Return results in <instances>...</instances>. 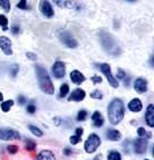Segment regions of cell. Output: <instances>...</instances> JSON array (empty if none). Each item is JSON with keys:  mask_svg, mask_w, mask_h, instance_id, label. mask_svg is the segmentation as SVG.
I'll return each mask as SVG.
<instances>
[{"mask_svg": "<svg viewBox=\"0 0 154 160\" xmlns=\"http://www.w3.org/2000/svg\"><path fill=\"white\" fill-rule=\"evenodd\" d=\"M99 38L101 42L102 48L104 49V51L111 55V56H118L121 55V47L118 43L116 42L115 37L111 35L110 32H106V30H101L99 34Z\"/></svg>", "mask_w": 154, "mask_h": 160, "instance_id": "obj_1", "label": "cell"}, {"mask_svg": "<svg viewBox=\"0 0 154 160\" xmlns=\"http://www.w3.org/2000/svg\"><path fill=\"white\" fill-rule=\"evenodd\" d=\"M124 112H125V107L123 101L119 99H114L108 107V118L110 121V123L117 125L123 120Z\"/></svg>", "mask_w": 154, "mask_h": 160, "instance_id": "obj_2", "label": "cell"}, {"mask_svg": "<svg viewBox=\"0 0 154 160\" xmlns=\"http://www.w3.org/2000/svg\"><path fill=\"white\" fill-rule=\"evenodd\" d=\"M36 74H37V79H38V84L40 88L47 94L52 95L55 93V87L52 84L51 79L49 77V73L42 65H36Z\"/></svg>", "mask_w": 154, "mask_h": 160, "instance_id": "obj_3", "label": "cell"}, {"mask_svg": "<svg viewBox=\"0 0 154 160\" xmlns=\"http://www.w3.org/2000/svg\"><path fill=\"white\" fill-rule=\"evenodd\" d=\"M100 145H101V138L96 133H92L85 142V150L87 153H93L97 150Z\"/></svg>", "mask_w": 154, "mask_h": 160, "instance_id": "obj_4", "label": "cell"}, {"mask_svg": "<svg viewBox=\"0 0 154 160\" xmlns=\"http://www.w3.org/2000/svg\"><path fill=\"white\" fill-rule=\"evenodd\" d=\"M97 66H99L100 70L102 71L103 74L106 76V78H107V80H108V82L111 85V87H114V88L118 87V81H117V79H116V78L112 76V73H111L110 65L106 64V63H103V64H99Z\"/></svg>", "mask_w": 154, "mask_h": 160, "instance_id": "obj_5", "label": "cell"}, {"mask_svg": "<svg viewBox=\"0 0 154 160\" xmlns=\"http://www.w3.org/2000/svg\"><path fill=\"white\" fill-rule=\"evenodd\" d=\"M20 133L11 128H0V139L2 140H19Z\"/></svg>", "mask_w": 154, "mask_h": 160, "instance_id": "obj_6", "label": "cell"}, {"mask_svg": "<svg viewBox=\"0 0 154 160\" xmlns=\"http://www.w3.org/2000/svg\"><path fill=\"white\" fill-rule=\"evenodd\" d=\"M133 151L137 154H142V153L146 152L147 150V146H148V140L145 139V138H142V137H139L138 139L133 140Z\"/></svg>", "mask_w": 154, "mask_h": 160, "instance_id": "obj_7", "label": "cell"}, {"mask_svg": "<svg viewBox=\"0 0 154 160\" xmlns=\"http://www.w3.org/2000/svg\"><path fill=\"white\" fill-rule=\"evenodd\" d=\"M59 38H60V41L66 45V47H68V48L74 49V48L78 47V42H77V40H75L74 37L71 35V32H60Z\"/></svg>", "mask_w": 154, "mask_h": 160, "instance_id": "obj_8", "label": "cell"}, {"mask_svg": "<svg viewBox=\"0 0 154 160\" xmlns=\"http://www.w3.org/2000/svg\"><path fill=\"white\" fill-rule=\"evenodd\" d=\"M0 49L2 50L5 55H12L13 53V50H12V42L11 40L6 36H0Z\"/></svg>", "mask_w": 154, "mask_h": 160, "instance_id": "obj_9", "label": "cell"}, {"mask_svg": "<svg viewBox=\"0 0 154 160\" xmlns=\"http://www.w3.org/2000/svg\"><path fill=\"white\" fill-rule=\"evenodd\" d=\"M65 72H66V68H65V64H64L63 62H56L53 66H52V73H53V76L56 78H63L65 76Z\"/></svg>", "mask_w": 154, "mask_h": 160, "instance_id": "obj_10", "label": "cell"}, {"mask_svg": "<svg viewBox=\"0 0 154 160\" xmlns=\"http://www.w3.org/2000/svg\"><path fill=\"white\" fill-rule=\"evenodd\" d=\"M40 11L47 18L53 16V9H52V6L49 1H40Z\"/></svg>", "mask_w": 154, "mask_h": 160, "instance_id": "obj_11", "label": "cell"}, {"mask_svg": "<svg viewBox=\"0 0 154 160\" xmlns=\"http://www.w3.org/2000/svg\"><path fill=\"white\" fill-rule=\"evenodd\" d=\"M85 98H86V92H85L83 89H81V88H77V89H74V91L71 93V95L68 96L67 100L79 102V101H82Z\"/></svg>", "mask_w": 154, "mask_h": 160, "instance_id": "obj_12", "label": "cell"}, {"mask_svg": "<svg viewBox=\"0 0 154 160\" xmlns=\"http://www.w3.org/2000/svg\"><path fill=\"white\" fill-rule=\"evenodd\" d=\"M133 87L138 93H145L147 91V80L144 79V78L136 79L134 80Z\"/></svg>", "mask_w": 154, "mask_h": 160, "instance_id": "obj_13", "label": "cell"}, {"mask_svg": "<svg viewBox=\"0 0 154 160\" xmlns=\"http://www.w3.org/2000/svg\"><path fill=\"white\" fill-rule=\"evenodd\" d=\"M145 120L151 128L154 127V104H148L145 114Z\"/></svg>", "mask_w": 154, "mask_h": 160, "instance_id": "obj_14", "label": "cell"}, {"mask_svg": "<svg viewBox=\"0 0 154 160\" xmlns=\"http://www.w3.org/2000/svg\"><path fill=\"white\" fill-rule=\"evenodd\" d=\"M70 77H71V80L73 81V82H74L75 85L82 84L83 81L86 80V77L83 76V74L80 72V71H77V70L72 71L71 74H70Z\"/></svg>", "mask_w": 154, "mask_h": 160, "instance_id": "obj_15", "label": "cell"}, {"mask_svg": "<svg viewBox=\"0 0 154 160\" xmlns=\"http://www.w3.org/2000/svg\"><path fill=\"white\" fill-rule=\"evenodd\" d=\"M106 137H107L109 140L116 142V140L121 139V137H122V133H121L118 130H115V129H108L107 131H106Z\"/></svg>", "mask_w": 154, "mask_h": 160, "instance_id": "obj_16", "label": "cell"}, {"mask_svg": "<svg viewBox=\"0 0 154 160\" xmlns=\"http://www.w3.org/2000/svg\"><path fill=\"white\" fill-rule=\"evenodd\" d=\"M127 107H129V109H130L131 112H138L142 109V103L139 99H133V100H131L130 102H129Z\"/></svg>", "mask_w": 154, "mask_h": 160, "instance_id": "obj_17", "label": "cell"}, {"mask_svg": "<svg viewBox=\"0 0 154 160\" xmlns=\"http://www.w3.org/2000/svg\"><path fill=\"white\" fill-rule=\"evenodd\" d=\"M36 160H56V157L50 150H43L38 153Z\"/></svg>", "mask_w": 154, "mask_h": 160, "instance_id": "obj_18", "label": "cell"}, {"mask_svg": "<svg viewBox=\"0 0 154 160\" xmlns=\"http://www.w3.org/2000/svg\"><path fill=\"white\" fill-rule=\"evenodd\" d=\"M92 120L94 122V127L96 128H100V127H102L103 125V117L101 115V112H94V114L92 115Z\"/></svg>", "mask_w": 154, "mask_h": 160, "instance_id": "obj_19", "label": "cell"}, {"mask_svg": "<svg viewBox=\"0 0 154 160\" xmlns=\"http://www.w3.org/2000/svg\"><path fill=\"white\" fill-rule=\"evenodd\" d=\"M24 146H26L27 151H34L36 148V143L32 139H30V138H27L26 143H24Z\"/></svg>", "mask_w": 154, "mask_h": 160, "instance_id": "obj_20", "label": "cell"}, {"mask_svg": "<svg viewBox=\"0 0 154 160\" xmlns=\"http://www.w3.org/2000/svg\"><path fill=\"white\" fill-rule=\"evenodd\" d=\"M14 104V101L13 100H7V101H4L2 104H1V110L5 112H7L9 109L12 108V106Z\"/></svg>", "mask_w": 154, "mask_h": 160, "instance_id": "obj_21", "label": "cell"}, {"mask_svg": "<svg viewBox=\"0 0 154 160\" xmlns=\"http://www.w3.org/2000/svg\"><path fill=\"white\" fill-rule=\"evenodd\" d=\"M108 160H122V156L117 151H110L108 154Z\"/></svg>", "mask_w": 154, "mask_h": 160, "instance_id": "obj_22", "label": "cell"}, {"mask_svg": "<svg viewBox=\"0 0 154 160\" xmlns=\"http://www.w3.org/2000/svg\"><path fill=\"white\" fill-rule=\"evenodd\" d=\"M70 92V87H68V85L67 84H63L60 86V91H59V96L60 98H65V96L68 94Z\"/></svg>", "mask_w": 154, "mask_h": 160, "instance_id": "obj_23", "label": "cell"}, {"mask_svg": "<svg viewBox=\"0 0 154 160\" xmlns=\"http://www.w3.org/2000/svg\"><path fill=\"white\" fill-rule=\"evenodd\" d=\"M28 129H29V130H30V131H32L35 136H37V137L43 136V131H42L41 129L37 128V127H35V125H29V127H28Z\"/></svg>", "mask_w": 154, "mask_h": 160, "instance_id": "obj_24", "label": "cell"}, {"mask_svg": "<svg viewBox=\"0 0 154 160\" xmlns=\"http://www.w3.org/2000/svg\"><path fill=\"white\" fill-rule=\"evenodd\" d=\"M55 2H57V5L62 6V7L72 8L75 6V1H55Z\"/></svg>", "mask_w": 154, "mask_h": 160, "instance_id": "obj_25", "label": "cell"}, {"mask_svg": "<svg viewBox=\"0 0 154 160\" xmlns=\"http://www.w3.org/2000/svg\"><path fill=\"white\" fill-rule=\"evenodd\" d=\"M0 7L2 8L6 12H9L11 9V2L8 0H0Z\"/></svg>", "mask_w": 154, "mask_h": 160, "instance_id": "obj_26", "label": "cell"}, {"mask_svg": "<svg viewBox=\"0 0 154 160\" xmlns=\"http://www.w3.org/2000/svg\"><path fill=\"white\" fill-rule=\"evenodd\" d=\"M91 98L92 99H97V100H101L103 98V93L99 89H95L91 93Z\"/></svg>", "mask_w": 154, "mask_h": 160, "instance_id": "obj_27", "label": "cell"}, {"mask_svg": "<svg viewBox=\"0 0 154 160\" xmlns=\"http://www.w3.org/2000/svg\"><path fill=\"white\" fill-rule=\"evenodd\" d=\"M7 24H8L7 18H6L5 15H0V26L2 27V30H7L8 29Z\"/></svg>", "mask_w": 154, "mask_h": 160, "instance_id": "obj_28", "label": "cell"}, {"mask_svg": "<svg viewBox=\"0 0 154 160\" xmlns=\"http://www.w3.org/2000/svg\"><path fill=\"white\" fill-rule=\"evenodd\" d=\"M88 116V112L86 110H80L77 115V121H85Z\"/></svg>", "mask_w": 154, "mask_h": 160, "instance_id": "obj_29", "label": "cell"}, {"mask_svg": "<svg viewBox=\"0 0 154 160\" xmlns=\"http://www.w3.org/2000/svg\"><path fill=\"white\" fill-rule=\"evenodd\" d=\"M116 79H121V80H124L125 78H127V74H125V72L123 71L122 68H119L118 71H117V76L115 77Z\"/></svg>", "mask_w": 154, "mask_h": 160, "instance_id": "obj_30", "label": "cell"}, {"mask_svg": "<svg viewBox=\"0 0 154 160\" xmlns=\"http://www.w3.org/2000/svg\"><path fill=\"white\" fill-rule=\"evenodd\" d=\"M7 151L11 153V154H14V153H16L17 151H19V148H17L16 145H8Z\"/></svg>", "mask_w": 154, "mask_h": 160, "instance_id": "obj_31", "label": "cell"}, {"mask_svg": "<svg viewBox=\"0 0 154 160\" xmlns=\"http://www.w3.org/2000/svg\"><path fill=\"white\" fill-rule=\"evenodd\" d=\"M17 71H19V65L15 64V65H12L11 66V76L14 78V77H16V74H17Z\"/></svg>", "mask_w": 154, "mask_h": 160, "instance_id": "obj_32", "label": "cell"}, {"mask_svg": "<svg viewBox=\"0 0 154 160\" xmlns=\"http://www.w3.org/2000/svg\"><path fill=\"white\" fill-rule=\"evenodd\" d=\"M70 142H71V144H73V145L78 144L79 142H81V137H79V136H72L71 138H70Z\"/></svg>", "mask_w": 154, "mask_h": 160, "instance_id": "obj_33", "label": "cell"}, {"mask_svg": "<svg viewBox=\"0 0 154 160\" xmlns=\"http://www.w3.org/2000/svg\"><path fill=\"white\" fill-rule=\"evenodd\" d=\"M26 56H27L28 59H30V60H36V59H37V55H36V53H34V52H27V53H26Z\"/></svg>", "mask_w": 154, "mask_h": 160, "instance_id": "obj_34", "label": "cell"}, {"mask_svg": "<svg viewBox=\"0 0 154 160\" xmlns=\"http://www.w3.org/2000/svg\"><path fill=\"white\" fill-rule=\"evenodd\" d=\"M17 8H21V9H27V1L26 0H21L20 2L17 4Z\"/></svg>", "mask_w": 154, "mask_h": 160, "instance_id": "obj_35", "label": "cell"}, {"mask_svg": "<svg viewBox=\"0 0 154 160\" xmlns=\"http://www.w3.org/2000/svg\"><path fill=\"white\" fill-rule=\"evenodd\" d=\"M27 112H29V114H34V112H36V107H35V104L32 103V104H29L27 107Z\"/></svg>", "mask_w": 154, "mask_h": 160, "instance_id": "obj_36", "label": "cell"}, {"mask_svg": "<svg viewBox=\"0 0 154 160\" xmlns=\"http://www.w3.org/2000/svg\"><path fill=\"white\" fill-rule=\"evenodd\" d=\"M91 79H92V81H93L94 84H100V82L102 81V78H101V77H99V76H93Z\"/></svg>", "mask_w": 154, "mask_h": 160, "instance_id": "obj_37", "label": "cell"}, {"mask_svg": "<svg viewBox=\"0 0 154 160\" xmlns=\"http://www.w3.org/2000/svg\"><path fill=\"white\" fill-rule=\"evenodd\" d=\"M137 133H138L139 137H144L147 133V131L144 128H138V130H137Z\"/></svg>", "mask_w": 154, "mask_h": 160, "instance_id": "obj_38", "label": "cell"}, {"mask_svg": "<svg viewBox=\"0 0 154 160\" xmlns=\"http://www.w3.org/2000/svg\"><path fill=\"white\" fill-rule=\"evenodd\" d=\"M12 32H13V35H17L19 32H20V27L19 26H13V28H12Z\"/></svg>", "mask_w": 154, "mask_h": 160, "instance_id": "obj_39", "label": "cell"}, {"mask_svg": "<svg viewBox=\"0 0 154 160\" xmlns=\"http://www.w3.org/2000/svg\"><path fill=\"white\" fill-rule=\"evenodd\" d=\"M83 133V129L82 128H77V130H75V136H79L81 137Z\"/></svg>", "mask_w": 154, "mask_h": 160, "instance_id": "obj_40", "label": "cell"}, {"mask_svg": "<svg viewBox=\"0 0 154 160\" xmlns=\"http://www.w3.org/2000/svg\"><path fill=\"white\" fill-rule=\"evenodd\" d=\"M17 101H19V103L20 104H24V102H26V98H24L23 95H19Z\"/></svg>", "mask_w": 154, "mask_h": 160, "instance_id": "obj_41", "label": "cell"}, {"mask_svg": "<svg viewBox=\"0 0 154 160\" xmlns=\"http://www.w3.org/2000/svg\"><path fill=\"white\" fill-rule=\"evenodd\" d=\"M53 122H55V125H57V127H58V125H60V124H62V122H63V121L60 120V118H58V117H56V118H53Z\"/></svg>", "mask_w": 154, "mask_h": 160, "instance_id": "obj_42", "label": "cell"}, {"mask_svg": "<svg viewBox=\"0 0 154 160\" xmlns=\"http://www.w3.org/2000/svg\"><path fill=\"white\" fill-rule=\"evenodd\" d=\"M64 153H65L66 156H70L72 152H71V150H70V148H65V150H64Z\"/></svg>", "mask_w": 154, "mask_h": 160, "instance_id": "obj_43", "label": "cell"}, {"mask_svg": "<svg viewBox=\"0 0 154 160\" xmlns=\"http://www.w3.org/2000/svg\"><path fill=\"white\" fill-rule=\"evenodd\" d=\"M129 82H130V80H129V78H125V79H124V85H125V86H129Z\"/></svg>", "mask_w": 154, "mask_h": 160, "instance_id": "obj_44", "label": "cell"}, {"mask_svg": "<svg viewBox=\"0 0 154 160\" xmlns=\"http://www.w3.org/2000/svg\"><path fill=\"white\" fill-rule=\"evenodd\" d=\"M1 101H2V94L0 93V102H1Z\"/></svg>", "mask_w": 154, "mask_h": 160, "instance_id": "obj_45", "label": "cell"}, {"mask_svg": "<svg viewBox=\"0 0 154 160\" xmlns=\"http://www.w3.org/2000/svg\"><path fill=\"white\" fill-rule=\"evenodd\" d=\"M145 160H150V159H145Z\"/></svg>", "mask_w": 154, "mask_h": 160, "instance_id": "obj_46", "label": "cell"}]
</instances>
